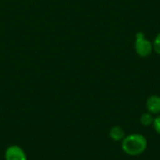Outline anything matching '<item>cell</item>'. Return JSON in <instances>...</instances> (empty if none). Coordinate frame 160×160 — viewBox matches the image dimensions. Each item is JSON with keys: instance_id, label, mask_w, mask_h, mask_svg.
Instances as JSON below:
<instances>
[{"instance_id": "cell-1", "label": "cell", "mask_w": 160, "mask_h": 160, "mask_svg": "<svg viewBox=\"0 0 160 160\" xmlns=\"http://www.w3.org/2000/svg\"><path fill=\"white\" fill-rule=\"evenodd\" d=\"M147 148V140L143 135L131 134L122 141V150L128 156L136 157L142 155Z\"/></svg>"}, {"instance_id": "cell-2", "label": "cell", "mask_w": 160, "mask_h": 160, "mask_svg": "<svg viewBox=\"0 0 160 160\" xmlns=\"http://www.w3.org/2000/svg\"><path fill=\"white\" fill-rule=\"evenodd\" d=\"M134 48L136 53L141 57H147L151 55L154 51L153 43L146 38L145 34L142 32H138L136 34Z\"/></svg>"}, {"instance_id": "cell-5", "label": "cell", "mask_w": 160, "mask_h": 160, "mask_svg": "<svg viewBox=\"0 0 160 160\" xmlns=\"http://www.w3.org/2000/svg\"><path fill=\"white\" fill-rule=\"evenodd\" d=\"M111 139L114 142H119V141H123V139L126 137L125 136V131L124 129L119 127V126H114L110 129V133H109Z\"/></svg>"}, {"instance_id": "cell-4", "label": "cell", "mask_w": 160, "mask_h": 160, "mask_svg": "<svg viewBox=\"0 0 160 160\" xmlns=\"http://www.w3.org/2000/svg\"><path fill=\"white\" fill-rule=\"evenodd\" d=\"M146 108L148 112L158 114L160 112V97L158 95L150 96L146 101Z\"/></svg>"}, {"instance_id": "cell-3", "label": "cell", "mask_w": 160, "mask_h": 160, "mask_svg": "<svg viewBox=\"0 0 160 160\" xmlns=\"http://www.w3.org/2000/svg\"><path fill=\"white\" fill-rule=\"evenodd\" d=\"M5 160H27V157L20 146L10 145L5 151Z\"/></svg>"}, {"instance_id": "cell-8", "label": "cell", "mask_w": 160, "mask_h": 160, "mask_svg": "<svg viewBox=\"0 0 160 160\" xmlns=\"http://www.w3.org/2000/svg\"><path fill=\"white\" fill-rule=\"evenodd\" d=\"M153 126H154V128L155 130L160 135V115L157 116L155 119H154V123H153Z\"/></svg>"}, {"instance_id": "cell-6", "label": "cell", "mask_w": 160, "mask_h": 160, "mask_svg": "<svg viewBox=\"0 0 160 160\" xmlns=\"http://www.w3.org/2000/svg\"><path fill=\"white\" fill-rule=\"evenodd\" d=\"M154 116L150 112H145L141 116V123L144 127H149L154 123Z\"/></svg>"}, {"instance_id": "cell-7", "label": "cell", "mask_w": 160, "mask_h": 160, "mask_svg": "<svg viewBox=\"0 0 160 160\" xmlns=\"http://www.w3.org/2000/svg\"><path fill=\"white\" fill-rule=\"evenodd\" d=\"M153 49L154 51L160 55V33L158 34V36L155 38L153 42Z\"/></svg>"}]
</instances>
